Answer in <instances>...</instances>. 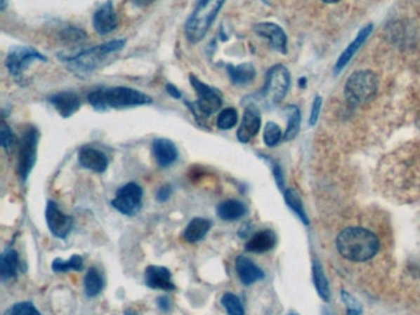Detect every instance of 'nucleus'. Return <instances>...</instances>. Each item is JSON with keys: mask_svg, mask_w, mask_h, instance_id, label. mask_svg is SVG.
Wrapping results in <instances>:
<instances>
[{"mask_svg": "<svg viewBox=\"0 0 420 315\" xmlns=\"http://www.w3.org/2000/svg\"><path fill=\"white\" fill-rule=\"evenodd\" d=\"M41 60V62H47L46 57L37 52L35 48L31 47H16L9 52L6 57V65L8 72L11 73L14 78H21L24 70L27 68V65H31L32 62Z\"/></svg>", "mask_w": 420, "mask_h": 315, "instance_id": "10", "label": "nucleus"}, {"mask_svg": "<svg viewBox=\"0 0 420 315\" xmlns=\"http://www.w3.org/2000/svg\"><path fill=\"white\" fill-rule=\"evenodd\" d=\"M238 122V112L233 107H227L220 112L217 117V127L222 130L233 128Z\"/></svg>", "mask_w": 420, "mask_h": 315, "instance_id": "32", "label": "nucleus"}, {"mask_svg": "<svg viewBox=\"0 0 420 315\" xmlns=\"http://www.w3.org/2000/svg\"><path fill=\"white\" fill-rule=\"evenodd\" d=\"M253 30L256 35L269 40L274 50L280 52L282 55H285L287 52V36L280 26L276 25L274 22H259L254 25Z\"/></svg>", "mask_w": 420, "mask_h": 315, "instance_id": "12", "label": "nucleus"}, {"mask_svg": "<svg viewBox=\"0 0 420 315\" xmlns=\"http://www.w3.org/2000/svg\"><path fill=\"white\" fill-rule=\"evenodd\" d=\"M276 241V234L273 230H261L250 238L245 244V250L254 254H264L274 249Z\"/></svg>", "mask_w": 420, "mask_h": 315, "instance_id": "20", "label": "nucleus"}, {"mask_svg": "<svg viewBox=\"0 0 420 315\" xmlns=\"http://www.w3.org/2000/svg\"><path fill=\"white\" fill-rule=\"evenodd\" d=\"M273 174L275 176V181L277 186H279V189L282 191H285V179H284V173L281 170L280 166H277V164H273Z\"/></svg>", "mask_w": 420, "mask_h": 315, "instance_id": "37", "label": "nucleus"}, {"mask_svg": "<svg viewBox=\"0 0 420 315\" xmlns=\"http://www.w3.org/2000/svg\"><path fill=\"white\" fill-rule=\"evenodd\" d=\"M171 194H173V190H171V186H162L159 190L157 191V200L159 202H165L171 199Z\"/></svg>", "mask_w": 420, "mask_h": 315, "instance_id": "38", "label": "nucleus"}, {"mask_svg": "<svg viewBox=\"0 0 420 315\" xmlns=\"http://www.w3.org/2000/svg\"><path fill=\"white\" fill-rule=\"evenodd\" d=\"M117 24H119L117 15L114 9V4L110 0L106 1L105 4H103L93 16V25L99 35H109L115 30Z\"/></svg>", "mask_w": 420, "mask_h": 315, "instance_id": "15", "label": "nucleus"}, {"mask_svg": "<svg viewBox=\"0 0 420 315\" xmlns=\"http://www.w3.org/2000/svg\"><path fill=\"white\" fill-rule=\"evenodd\" d=\"M325 315H329V314H325Z\"/></svg>", "mask_w": 420, "mask_h": 315, "instance_id": "47", "label": "nucleus"}, {"mask_svg": "<svg viewBox=\"0 0 420 315\" xmlns=\"http://www.w3.org/2000/svg\"><path fill=\"white\" fill-rule=\"evenodd\" d=\"M290 72L284 65L273 67L266 75L264 98L270 104H279L290 89Z\"/></svg>", "mask_w": 420, "mask_h": 315, "instance_id": "8", "label": "nucleus"}, {"mask_svg": "<svg viewBox=\"0 0 420 315\" xmlns=\"http://www.w3.org/2000/svg\"><path fill=\"white\" fill-rule=\"evenodd\" d=\"M157 305H158V308L160 310L168 311V310L171 309V300H168V297H159L157 300Z\"/></svg>", "mask_w": 420, "mask_h": 315, "instance_id": "39", "label": "nucleus"}, {"mask_svg": "<svg viewBox=\"0 0 420 315\" xmlns=\"http://www.w3.org/2000/svg\"><path fill=\"white\" fill-rule=\"evenodd\" d=\"M166 91H168V93H169L173 98H176V99H181V91H178L176 86H171V84L166 86Z\"/></svg>", "mask_w": 420, "mask_h": 315, "instance_id": "40", "label": "nucleus"}, {"mask_svg": "<svg viewBox=\"0 0 420 315\" xmlns=\"http://www.w3.org/2000/svg\"><path fill=\"white\" fill-rule=\"evenodd\" d=\"M348 315H360V307H348Z\"/></svg>", "mask_w": 420, "mask_h": 315, "instance_id": "42", "label": "nucleus"}, {"mask_svg": "<svg viewBox=\"0 0 420 315\" xmlns=\"http://www.w3.org/2000/svg\"><path fill=\"white\" fill-rule=\"evenodd\" d=\"M377 88L379 79L374 72L367 69L357 70L346 81L344 95L349 105H362L375 96Z\"/></svg>", "mask_w": 420, "mask_h": 315, "instance_id": "5", "label": "nucleus"}, {"mask_svg": "<svg viewBox=\"0 0 420 315\" xmlns=\"http://www.w3.org/2000/svg\"><path fill=\"white\" fill-rule=\"evenodd\" d=\"M19 270V254L14 249L8 250L1 256V279L11 280L18 275Z\"/></svg>", "mask_w": 420, "mask_h": 315, "instance_id": "26", "label": "nucleus"}, {"mask_svg": "<svg viewBox=\"0 0 420 315\" xmlns=\"http://www.w3.org/2000/svg\"><path fill=\"white\" fill-rule=\"evenodd\" d=\"M190 83L192 88L195 89L196 94L199 95V99L191 109L196 117L201 116L204 119H209L210 116L215 115L216 112L220 110L222 102H223L220 91L202 83L199 78H196L194 75H191Z\"/></svg>", "mask_w": 420, "mask_h": 315, "instance_id": "6", "label": "nucleus"}, {"mask_svg": "<svg viewBox=\"0 0 420 315\" xmlns=\"http://www.w3.org/2000/svg\"><path fill=\"white\" fill-rule=\"evenodd\" d=\"M225 0H197L195 11L185 24L186 39L197 43L205 37Z\"/></svg>", "mask_w": 420, "mask_h": 315, "instance_id": "4", "label": "nucleus"}, {"mask_svg": "<svg viewBox=\"0 0 420 315\" xmlns=\"http://www.w3.org/2000/svg\"><path fill=\"white\" fill-rule=\"evenodd\" d=\"M153 1H155V0H132V3H133L135 6H140V8L150 6Z\"/></svg>", "mask_w": 420, "mask_h": 315, "instance_id": "41", "label": "nucleus"}, {"mask_svg": "<svg viewBox=\"0 0 420 315\" xmlns=\"http://www.w3.org/2000/svg\"><path fill=\"white\" fill-rule=\"evenodd\" d=\"M211 225H212L211 220L205 218H194L184 230L183 239L186 243L195 244L205 238L206 234L210 232Z\"/></svg>", "mask_w": 420, "mask_h": 315, "instance_id": "22", "label": "nucleus"}, {"mask_svg": "<svg viewBox=\"0 0 420 315\" xmlns=\"http://www.w3.org/2000/svg\"><path fill=\"white\" fill-rule=\"evenodd\" d=\"M9 315H41V313L30 302H20L11 307Z\"/></svg>", "mask_w": 420, "mask_h": 315, "instance_id": "35", "label": "nucleus"}, {"mask_svg": "<svg viewBox=\"0 0 420 315\" xmlns=\"http://www.w3.org/2000/svg\"><path fill=\"white\" fill-rule=\"evenodd\" d=\"M0 140H1V147L6 149L8 153L13 152V148L15 145V135L13 133V130L9 128V126L3 122L1 125V132H0Z\"/></svg>", "mask_w": 420, "mask_h": 315, "instance_id": "34", "label": "nucleus"}, {"mask_svg": "<svg viewBox=\"0 0 420 315\" xmlns=\"http://www.w3.org/2000/svg\"><path fill=\"white\" fill-rule=\"evenodd\" d=\"M320 1H323L325 4H335V3H338L341 0H320Z\"/></svg>", "mask_w": 420, "mask_h": 315, "instance_id": "44", "label": "nucleus"}, {"mask_svg": "<svg viewBox=\"0 0 420 315\" xmlns=\"http://www.w3.org/2000/svg\"><path fill=\"white\" fill-rule=\"evenodd\" d=\"M227 72L230 75V81L235 86H244L256 78V68L250 63H243L239 65H228Z\"/></svg>", "mask_w": 420, "mask_h": 315, "instance_id": "23", "label": "nucleus"}, {"mask_svg": "<svg viewBox=\"0 0 420 315\" xmlns=\"http://www.w3.org/2000/svg\"><path fill=\"white\" fill-rule=\"evenodd\" d=\"M50 102L55 107V111L65 119L74 115L81 105L79 96L73 91H62L51 96Z\"/></svg>", "mask_w": 420, "mask_h": 315, "instance_id": "18", "label": "nucleus"}, {"mask_svg": "<svg viewBox=\"0 0 420 315\" xmlns=\"http://www.w3.org/2000/svg\"><path fill=\"white\" fill-rule=\"evenodd\" d=\"M261 117L259 111L253 106L247 107L244 115L237 132V138L240 143H248L253 140L261 130Z\"/></svg>", "mask_w": 420, "mask_h": 315, "instance_id": "14", "label": "nucleus"}, {"mask_svg": "<svg viewBox=\"0 0 420 315\" xmlns=\"http://www.w3.org/2000/svg\"><path fill=\"white\" fill-rule=\"evenodd\" d=\"M78 161L84 169L96 171V173H104L109 166V159L105 153L88 145L80 148Z\"/></svg>", "mask_w": 420, "mask_h": 315, "instance_id": "16", "label": "nucleus"}, {"mask_svg": "<svg viewBox=\"0 0 420 315\" xmlns=\"http://www.w3.org/2000/svg\"><path fill=\"white\" fill-rule=\"evenodd\" d=\"M371 32H372V25H371V24H369V25H366L365 27L361 29L360 32L356 36L355 40L353 41L350 45L346 47V50L344 51V52L341 53V57H339V60H338L336 65H335V69H336V72L343 69V68L350 62L351 58L355 55L356 52L360 50L361 46L364 45L365 41L369 39Z\"/></svg>", "mask_w": 420, "mask_h": 315, "instance_id": "21", "label": "nucleus"}, {"mask_svg": "<svg viewBox=\"0 0 420 315\" xmlns=\"http://www.w3.org/2000/svg\"><path fill=\"white\" fill-rule=\"evenodd\" d=\"M284 196H285V202L290 207L291 210H294L296 215H298V218L306 225L308 224L310 220H308L305 207H303V203H302L298 194L295 190H292V189H287V190L284 191Z\"/></svg>", "mask_w": 420, "mask_h": 315, "instance_id": "28", "label": "nucleus"}, {"mask_svg": "<svg viewBox=\"0 0 420 315\" xmlns=\"http://www.w3.org/2000/svg\"><path fill=\"white\" fill-rule=\"evenodd\" d=\"M39 145V130L34 127H29L21 137L19 145V158H18V174L22 181L30 175L32 168L35 166Z\"/></svg>", "mask_w": 420, "mask_h": 315, "instance_id": "7", "label": "nucleus"}, {"mask_svg": "<svg viewBox=\"0 0 420 315\" xmlns=\"http://www.w3.org/2000/svg\"><path fill=\"white\" fill-rule=\"evenodd\" d=\"M281 138L282 132L279 125H276L275 122H268L264 130V143L273 148L280 143Z\"/></svg>", "mask_w": 420, "mask_h": 315, "instance_id": "33", "label": "nucleus"}, {"mask_svg": "<svg viewBox=\"0 0 420 315\" xmlns=\"http://www.w3.org/2000/svg\"><path fill=\"white\" fill-rule=\"evenodd\" d=\"M221 303L225 307V311L228 315H245L244 307L239 297L235 293H225Z\"/></svg>", "mask_w": 420, "mask_h": 315, "instance_id": "31", "label": "nucleus"}, {"mask_svg": "<svg viewBox=\"0 0 420 315\" xmlns=\"http://www.w3.org/2000/svg\"><path fill=\"white\" fill-rule=\"evenodd\" d=\"M142 197V187L135 182H130L117 190L111 205L122 215H135L140 210Z\"/></svg>", "mask_w": 420, "mask_h": 315, "instance_id": "9", "label": "nucleus"}, {"mask_svg": "<svg viewBox=\"0 0 420 315\" xmlns=\"http://www.w3.org/2000/svg\"><path fill=\"white\" fill-rule=\"evenodd\" d=\"M287 315H298V313H296V311H290Z\"/></svg>", "mask_w": 420, "mask_h": 315, "instance_id": "46", "label": "nucleus"}, {"mask_svg": "<svg viewBox=\"0 0 420 315\" xmlns=\"http://www.w3.org/2000/svg\"><path fill=\"white\" fill-rule=\"evenodd\" d=\"M103 288H104L103 276L96 267H91L86 272V279H84L86 295L91 298H94L96 295H100Z\"/></svg>", "mask_w": 420, "mask_h": 315, "instance_id": "27", "label": "nucleus"}, {"mask_svg": "<svg viewBox=\"0 0 420 315\" xmlns=\"http://www.w3.org/2000/svg\"><path fill=\"white\" fill-rule=\"evenodd\" d=\"M125 45L126 40L110 41L103 45L96 46L89 50L83 51L74 57L65 58V60L70 72H74L77 74L89 73L100 68L101 65L105 63L107 57H110L116 52H120Z\"/></svg>", "mask_w": 420, "mask_h": 315, "instance_id": "3", "label": "nucleus"}, {"mask_svg": "<svg viewBox=\"0 0 420 315\" xmlns=\"http://www.w3.org/2000/svg\"><path fill=\"white\" fill-rule=\"evenodd\" d=\"M312 277H313V283L315 286V290L318 292L320 298L324 302H329L330 300V288L329 282L327 280L324 270L320 265L318 261H313V266H312Z\"/></svg>", "mask_w": 420, "mask_h": 315, "instance_id": "25", "label": "nucleus"}, {"mask_svg": "<svg viewBox=\"0 0 420 315\" xmlns=\"http://www.w3.org/2000/svg\"><path fill=\"white\" fill-rule=\"evenodd\" d=\"M46 222L51 233L58 239H65L73 228V220L60 210L53 201H48L46 208Z\"/></svg>", "mask_w": 420, "mask_h": 315, "instance_id": "11", "label": "nucleus"}, {"mask_svg": "<svg viewBox=\"0 0 420 315\" xmlns=\"http://www.w3.org/2000/svg\"><path fill=\"white\" fill-rule=\"evenodd\" d=\"M235 271L244 286L253 285L265 277L264 271L247 256H239L235 261Z\"/></svg>", "mask_w": 420, "mask_h": 315, "instance_id": "19", "label": "nucleus"}, {"mask_svg": "<svg viewBox=\"0 0 420 315\" xmlns=\"http://www.w3.org/2000/svg\"><path fill=\"white\" fill-rule=\"evenodd\" d=\"M153 154L155 161L160 168H169L178 159L176 145L171 140L166 138H155L153 140Z\"/></svg>", "mask_w": 420, "mask_h": 315, "instance_id": "17", "label": "nucleus"}, {"mask_svg": "<svg viewBox=\"0 0 420 315\" xmlns=\"http://www.w3.org/2000/svg\"><path fill=\"white\" fill-rule=\"evenodd\" d=\"M145 282L152 290H174L176 283L173 282L171 271L164 266L150 265L145 269Z\"/></svg>", "mask_w": 420, "mask_h": 315, "instance_id": "13", "label": "nucleus"}, {"mask_svg": "<svg viewBox=\"0 0 420 315\" xmlns=\"http://www.w3.org/2000/svg\"><path fill=\"white\" fill-rule=\"evenodd\" d=\"M320 109H322V98L317 96L315 101H313V105H312V110H310V125L315 126L318 121V117L320 115Z\"/></svg>", "mask_w": 420, "mask_h": 315, "instance_id": "36", "label": "nucleus"}, {"mask_svg": "<svg viewBox=\"0 0 420 315\" xmlns=\"http://www.w3.org/2000/svg\"><path fill=\"white\" fill-rule=\"evenodd\" d=\"M6 6V0H1V11H4Z\"/></svg>", "mask_w": 420, "mask_h": 315, "instance_id": "45", "label": "nucleus"}, {"mask_svg": "<svg viewBox=\"0 0 420 315\" xmlns=\"http://www.w3.org/2000/svg\"><path fill=\"white\" fill-rule=\"evenodd\" d=\"M125 315H140V313H137L136 310L127 309L125 311Z\"/></svg>", "mask_w": 420, "mask_h": 315, "instance_id": "43", "label": "nucleus"}, {"mask_svg": "<svg viewBox=\"0 0 420 315\" xmlns=\"http://www.w3.org/2000/svg\"><path fill=\"white\" fill-rule=\"evenodd\" d=\"M84 267V261L80 255H73L70 260H62V259H55L52 261V270L55 274H63L68 271H81Z\"/></svg>", "mask_w": 420, "mask_h": 315, "instance_id": "29", "label": "nucleus"}, {"mask_svg": "<svg viewBox=\"0 0 420 315\" xmlns=\"http://www.w3.org/2000/svg\"><path fill=\"white\" fill-rule=\"evenodd\" d=\"M247 213V207L240 201L227 200L217 207V215L222 220L232 222L242 218Z\"/></svg>", "mask_w": 420, "mask_h": 315, "instance_id": "24", "label": "nucleus"}, {"mask_svg": "<svg viewBox=\"0 0 420 315\" xmlns=\"http://www.w3.org/2000/svg\"><path fill=\"white\" fill-rule=\"evenodd\" d=\"M335 248L344 260L351 264H365L379 255L380 236L364 225H350L336 235Z\"/></svg>", "mask_w": 420, "mask_h": 315, "instance_id": "1", "label": "nucleus"}, {"mask_svg": "<svg viewBox=\"0 0 420 315\" xmlns=\"http://www.w3.org/2000/svg\"><path fill=\"white\" fill-rule=\"evenodd\" d=\"M88 101L96 110H107V109H126L135 106L150 104V96L140 91L126 86L115 88H103L93 91L88 95Z\"/></svg>", "mask_w": 420, "mask_h": 315, "instance_id": "2", "label": "nucleus"}, {"mask_svg": "<svg viewBox=\"0 0 420 315\" xmlns=\"http://www.w3.org/2000/svg\"><path fill=\"white\" fill-rule=\"evenodd\" d=\"M287 109L290 114H289V123L285 132V140H294L300 132L301 112L296 106H290Z\"/></svg>", "mask_w": 420, "mask_h": 315, "instance_id": "30", "label": "nucleus"}]
</instances>
